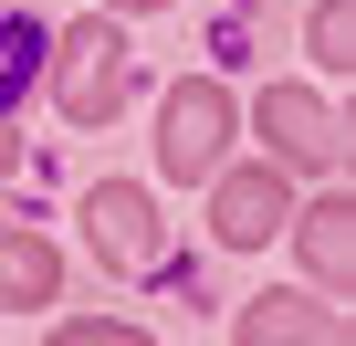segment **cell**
I'll return each mask as SVG.
<instances>
[{
    "label": "cell",
    "mask_w": 356,
    "mask_h": 346,
    "mask_svg": "<svg viewBox=\"0 0 356 346\" xmlns=\"http://www.w3.org/2000/svg\"><path fill=\"white\" fill-rule=\"evenodd\" d=\"M115 11H157V0H115Z\"/></svg>",
    "instance_id": "obj_12"
},
{
    "label": "cell",
    "mask_w": 356,
    "mask_h": 346,
    "mask_svg": "<svg viewBox=\"0 0 356 346\" xmlns=\"http://www.w3.org/2000/svg\"><path fill=\"white\" fill-rule=\"evenodd\" d=\"M126 32H105V22H74L63 32V53H53V95H63V116L74 126H105L115 105H126Z\"/></svg>",
    "instance_id": "obj_1"
},
{
    "label": "cell",
    "mask_w": 356,
    "mask_h": 346,
    "mask_svg": "<svg viewBox=\"0 0 356 346\" xmlns=\"http://www.w3.org/2000/svg\"><path fill=\"white\" fill-rule=\"evenodd\" d=\"M220 157H231V95L210 74H189L157 105V168H168V179H210Z\"/></svg>",
    "instance_id": "obj_2"
},
{
    "label": "cell",
    "mask_w": 356,
    "mask_h": 346,
    "mask_svg": "<svg viewBox=\"0 0 356 346\" xmlns=\"http://www.w3.org/2000/svg\"><path fill=\"white\" fill-rule=\"evenodd\" d=\"M84 231H95V252L115 262V273H157V210H147V189H126V179H95L84 189Z\"/></svg>",
    "instance_id": "obj_4"
},
{
    "label": "cell",
    "mask_w": 356,
    "mask_h": 346,
    "mask_svg": "<svg viewBox=\"0 0 356 346\" xmlns=\"http://www.w3.org/2000/svg\"><path fill=\"white\" fill-rule=\"evenodd\" d=\"M314 63H356V11H346V0H325V11H314Z\"/></svg>",
    "instance_id": "obj_10"
},
{
    "label": "cell",
    "mask_w": 356,
    "mask_h": 346,
    "mask_svg": "<svg viewBox=\"0 0 356 346\" xmlns=\"http://www.w3.org/2000/svg\"><path fill=\"white\" fill-rule=\"evenodd\" d=\"M42 74V32L22 22V11H0V116H11L22 105V84Z\"/></svg>",
    "instance_id": "obj_9"
},
{
    "label": "cell",
    "mask_w": 356,
    "mask_h": 346,
    "mask_svg": "<svg viewBox=\"0 0 356 346\" xmlns=\"http://www.w3.org/2000/svg\"><path fill=\"white\" fill-rule=\"evenodd\" d=\"M241 336H252V346H262V336L335 346V336H346V315H335V304H314V294H262V304H241Z\"/></svg>",
    "instance_id": "obj_7"
},
{
    "label": "cell",
    "mask_w": 356,
    "mask_h": 346,
    "mask_svg": "<svg viewBox=\"0 0 356 346\" xmlns=\"http://www.w3.org/2000/svg\"><path fill=\"white\" fill-rule=\"evenodd\" d=\"M283 231L304 242L314 283H356V210H346V200H314V210H293Z\"/></svg>",
    "instance_id": "obj_6"
},
{
    "label": "cell",
    "mask_w": 356,
    "mask_h": 346,
    "mask_svg": "<svg viewBox=\"0 0 356 346\" xmlns=\"http://www.w3.org/2000/svg\"><path fill=\"white\" fill-rule=\"evenodd\" d=\"M53 283H63L53 242H32V231H0V304H53Z\"/></svg>",
    "instance_id": "obj_8"
},
{
    "label": "cell",
    "mask_w": 356,
    "mask_h": 346,
    "mask_svg": "<svg viewBox=\"0 0 356 346\" xmlns=\"http://www.w3.org/2000/svg\"><path fill=\"white\" fill-rule=\"evenodd\" d=\"M63 346H136V325H115V315H74Z\"/></svg>",
    "instance_id": "obj_11"
},
{
    "label": "cell",
    "mask_w": 356,
    "mask_h": 346,
    "mask_svg": "<svg viewBox=\"0 0 356 346\" xmlns=\"http://www.w3.org/2000/svg\"><path fill=\"white\" fill-rule=\"evenodd\" d=\"M0 168H11V136H0Z\"/></svg>",
    "instance_id": "obj_13"
},
{
    "label": "cell",
    "mask_w": 356,
    "mask_h": 346,
    "mask_svg": "<svg viewBox=\"0 0 356 346\" xmlns=\"http://www.w3.org/2000/svg\"><path fill=\"white\" fill-rule=\"evenodd\" d=\"M262 136H273V157L283 168H335V116L304 95V84H262Z\"/></svg>",
    "instance_id": "obj_5"
},
{
    "label": "cell",
    "mask_w": 356,
    "mask_h": 346,
    "mask_svg": "<svg viewBox=\"0 0 356 346\" xmlns=\"http://www.w3.org/2000/svg\"><path fill=\"white\" fill-rule=\"evenodd\" d=\"M210 231L231 242V252H262V242H283V221H293V189H283V168H210Z\"/></svg>",
    "instance_id": "obj_3"
}]
</instances>
